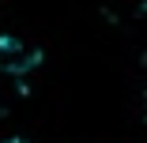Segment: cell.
I'll list each match as a JSON object with an SVG mask.
<instances>
[{
    "instance_id": "6da1fadb",
    "label": "cell",
    "mask_w": 147,
    "mask_h": 143,
    "mask_svg": "<svg viewBox=\"0 0 147 143\" xmlns=\"http://www.w3.org/2000/svg\"><path fill=\"white\" fill-rule=\"evenodd\" d=\"M15 143H19V139H15Z\"/></svg>"
}]
</instances>
